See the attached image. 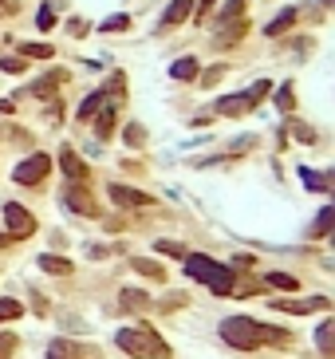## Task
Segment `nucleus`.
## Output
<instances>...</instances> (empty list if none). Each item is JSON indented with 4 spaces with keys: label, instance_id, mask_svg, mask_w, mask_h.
Masks as SVG:
<instances>
[{
    "label": "nucleus",
    "instance_id": "nucleus-37",
    "mask_svg": "<svg viewBox=\"0 0 335 359\" xmlns=\"http://www.w3.org/2000/svg\"><path fill=\"white\" fill-rule=\"evenodd\" d=\"M0 115H13V103L8 99H0Z\"/></svg>",
    "mask_w": 335,
    "mask_h": 359
},
{
    "label": "nucleus",
    "instance_id": "nucleus-23",
    "mask_svg": "<svg viewBox=\"0 0 335 359\" xmlns=\"http://www.w3.org/2000/svg\"><path fill=\"white\" fill-rule=\"evenodd\" d=\"M51 51L56 48H48V44H20V56H24V60H51Z\"/></svg>",
    "mask_w": 335,
    "mask_h": 359
},
{
    "label": "nucleus",
    "instance_id": "nucleus-25",
    "mask_svg": "<svg viewBox=\"0 0 335 359\" xmlns=\"http://www.w3.org/2000/svg\"><path fill=\"white\" fill-rule=\"evenodd\" d=\"M134 269H138L142 276H150V281H162V276H166V273L154 265V260H134Z\"/></svg>",
    "mask_w": 335,
    "mask_h": 359
},
{
    "label": "nucleus",
    "instance_id": "nucleus-24",
    "mask_svg": "<svg viewBox=\"0 0 335 359\" xmlns=\"http://www.w3.org/2000/svg\"><path fill=\"white\" fill-rule=\"evenodd\" d=\"M20 312H24V304H20V300H13V297L0 300V320H16Z\"/></svg>",
    "mask_w": 335,
    "mask_h": 359
},
{
    "label": "nucleus",
    "instance_id": "nucleus-17",
    "mask_svg": "<svg viewBox=\"0 0 335 359\" xmlns=\"http://www.w3.org/2000/svg\"><path fill=\"white\" fill-rule=\"evenodd\" d=\"M197 72H202V67H197V60H178L174 67H170V75H174L178 83H190V79H197Z\"/></svg>",
    "mask_w": 335,
    "mask_h": 359
},
{
    "label": "nucleus",
    "instance_id": "nucleus-34",
    "mask_svg": "<svg viewBox=\"0 0 335 359\" xmlns=\"http://www.w3.org/2000/svg\"><path fill=\"white\" fill-rule=\"evenodd\" d=\"M131 24V20H126V16H111L107 24H103V32H122V28Z\"/></svg>",
    "mask_w": 335,
    "mask_h": 359
},
{
    "label": "nucleus",
    "instance_id": "nucleus-35",
    "mask_svg": "<svg viewBox=\"0 0 335 359\" xmlns=\"http://www.w3.org/2000/svg\"><path fill=\"white\" fill-rule=\"evenodd\" d=\"M221 75H225V67H213V72H205V79H202V83H217Z\"/></svg>",
    "mask_w": 335,
    "mask_h": 359
},
{
    "label": "nucleus",
    "instance_id": "nucleus-11",
    "mask_svg": "<svg viewBox=\"0 0 335 359\" xmlns=\"http://www.w3.org/2000/svg\"><path fill=\"white\" fill-rule=\"evenodd\" d=\"M99 119H95V131H99V138H111V131H115V119H119V111H115V103H103V107H99Z\"/></svg>",
    "mask_w": 335,
    "mask_h": 359
},
{
    "label": "nucleus",
    "instance_id": "nucleus-5",
    "mask_svg": "<svg viewBox=\"0 0 335 359\" xmlns=\"http://www.w3.org/2000/svg\"><path fill=\"white\" fill-rule=\"evenodd\" d=\"M4 222H8V237H32L36 233V217H32L24 206H16V201L4 206Z\"/></svg>",
    "mask_w": 335,
    "mask_h": 359
},
{
    "label": "nucleus",
    "instance_id": "nucleus-19",
    "mask_svg": "<svg viewBox=\"0 0 335 359\" xmlns=\"http://www.w3.org/2000/svg\"><path fill=\"white\" fill-rule=\"evenodd\" d=\"M190 0H174V4H170L166 8V16H162V24H181V20H186V16H190Z\"/></svg>",
    "mask_w": 335,
    "mask_h": 359
},
{
    "label": "nucleus",
    "instance_id": "nucleus-28",
    "mask_svg": "<svg viewBox=\"0 0 335 359\" xmlns=\"http://www.w3.org/2000/svg\"><path fill=\"white\" fill-rule=\"evenodd\" d=\"M276 107H280V111H292V107H296V99H292V87H280V91H276Z\"/></svg>",
    "mask_w": 335,
    "mask_h": 359
},
{
    "label": "nucleus",
    "instance_id": "nucleus-2",
    "mask_svg": "<svg viewBox=\"0 0 335 359\" xmlns=\"http://www.w3.org/2000/svg\"><path fill=\"white\" fill-rule=\"evenodd\" d=\"M186 273H190L193 281L209 285V292H217V297H229V292L237 288L233 269H225V265H217V260L202 257V253H190V257H186Z\"/></svg>",
    "mask_w": 335,
    "mask_h": 359
},
{
    "label": "nucleus",
    "instance_id": "nucleus-3",
    "mask_svg": "<svg viewBox=\"0 0 335 359\" xmlns=\"http://www.w3.org/2000/svg\"><path fill=\"white\" fill-rule=\"evenodd\" d=\"M115 344L126 351V356H138V359H170V347L158 340V332L150 328H122L115 335Z\"/></svg>",
    "mask_w": 335,
    "mask_h": 359
},
{
    "label": "nucleus",
    "instance_id": "nucleus-10",
    "mask_svg": "<svg viewBox=\"0 0 335 359\" xmlns=\"http://www.w3.org/2000/svg\"><path fill=\"white\" fill-rule=\"evenodd\" d=\"M60 166H63V174L72 178V182H79V178H87V166L79 162V154H75L72 147H63L60 150Z\"/></svg>",
    "mask_w": 335,
    "mask_h": 359
},
{
    "label": "nucleus",
    "instance_id": "nucleus-8",
    "mask_svg": "<svg viewBox=\"0 0 335 359\" xmlns=\"http://www.w3.org/2000/svg\"><path fill=\"white\" fill-rule=\"evenodd\" d=\"M213 111L217 115H229V119H233V115H249L252 111V99H249V95H225V99H217Z\"/></svg>",
    "mask_w": 335,
    "mask_h": 359
},
{
    "label": "nucleus",
    "instance_id": "nucleus-30",
    "mask_svg": "<svg viewBox=\"0 0 335 359\" xmlns=\"http://www.w3.org/2000/svg\"><path fill=\"white\" fill-rule=\"evenodd\" d=\"M142 142H146V131L138 123H131L126 126V147H142Z\"/></svg>",
    "mask_w": 335,
    "mask_h": 359
},
{
    "label": "nucleus",
    "instance_id": "nucleus-29",
    "mask_svg": "<svg viewBox=\"0 0 335 359\" xmlns=\"http://www.w3.org/2000/svg\"><path fill=\"white\" fill-rule=\"evenodd\" d=\"M13 351H16V335L0 332V359H13Z\"/></svg>",
    "mask_w": 335,
    "mask_h": 359
},
{
    "label": "nucleus",
    "instance_id": "nucleus-12",
    "mask_svg": "<svg viewBox=\"0 0 335 359\" xmlns=\"http://www.w3.org/2000/svg\"><path fill=\"white\" fill-rule=\"evenodd\" d=\"M111 99V91H91L83 103H79V123H87V119H95V111L103 107V103Z\"/></svg>",
    "mask_w": 335,
    "mask_h": 359
},
{
    "label": "nucleus",
    "instance_id": "nucleus-32",
    "mask_svg": "<svg viewBox=\"0 0 335 359\" xmlns=\"http://www.w3.org/2000/svg\"><path fill=\"white\" fill-rule=\"evenodd\" d=\"M0 67H4L8 75H20V72H24V56H20V60H16V56H8V60H0Z\"/></svg>",
    "mask_w": 335,
    "mask_h": 359
},
{
    "label": "nucleus",
    "instance_id": "nucleus-21",
    "mask_svg": "<svg viewBox=\"0 0 335 359\" xmlns=\"http://www.w3.org/2000/svg\"><path fill=\"white\" fill-rule=\"evenodd\" d=\"M292 24H296V8H284V12L276 16L272 24L264 28V32H268V36H280V32H288V28H292Z\"/></svg>",
    "mask_w": 335,
    "mask_h": 359
},
{
    "label": "nucleus",
    "instance_id": "nucleus-16",
    "mask_svg": "<svg viewBox=\"0 0 335 359\" xmlns=\"http://www.w3.org/2000/svg\"><path fill=\"white\" fill-rule=\"evenodd\" d=\"M60 83H63V72H51V75H44V79H36V83H32V95L48 99V95H51V91H56Z\"/></svg>",
    "mask_w": 335,
    "mask_h": 359
},
{
    "label": "nucleus",
    "instance_id": "nucleus-6",
    "mask_svg": "<svg viewBox=\"0 0 335 359\" xmlns=\"http://www.w3.org/2000/svg\"><path fill=\"white\" fill-rule=\"evenodd\" d=\"M63 201H67V210H72V213H83V217H99V206H95V198H91L87 190H79V186H67Z\"/></svg>",
    "mask_w": 335,
    "mask_h": 359
},
{
    "label": "nucleus",
    "instance_id": "nucleus-7",
    "mask_svg": "<svg viewBox=\"0 0 335 359\" xmlns=\"http://www.w3.org/2000/svg\"><path fill=\"white\" fill-rule=\"evenodd\" d=\"M111 201H115V206H126V210H142V206H150V198H146L142 190L115 186V182H111Z\"/></svg>",
    "mask_w": 335,
    "mask_h": 359
},
{
    "label": "nucleus",
    "instance_id": "nucleus-4",
    "mask_svg": "<svg viewBox=\"0 0 335 359\" xmlns=\"http://www.w3.org/2000/svg\"><path fill=\"white\" fill-rule=\"evenodd\" d=\"M44 174H51V158H48V154H32V158H24L20 166H16L13 178L20 182V186H36Z\"/></svg>",
    "mask_w": 335,
    "mask_h": 359
},
{
    "label": "nucleus",
    "instance_id": "nucleus-22",
    "mask_svg": "<svg viewBox=\"0 0 335 359\" xmlns=\"http://www.w3.org/2000/svg\"><path fill=\"white\" fill-rule=\"evenodd\" d=\"M264 285H268V288H284V292H296L300 281H296V276H288V273H268V276H264Z\"/></svg>",
    "mask_w": 335,
    "mask_h": 359
},
{
    "label": "nucleus",
    "instance_id": "nucleus-13",
    "mask_svg": "<svg viewBox=\"0 0 335 359\" xmlns=\"http://www.w3.org/2000/svg\"><path fill=\"white\" fill-rule=\"evenodd\" d=\"M48 359H83V347H75L72 340H51Z\"/></svg>",
    "mask_w": 335,
    "mask_h": 359
},
{
    "label": "nucleus",
    "instance_id": "nucleus-26",
    "mask_svg": "<svg viewBox=\"0 0 335 359\" xmlns=\"http://www.w3.org/2000/svg\"><path fill=\"white\" fill-rule=\"evenodd\" d=\"M300 178H304V186L308 190H327V178H320L316 170H300Z\"/></svg>",
    "mask_w": 335,
    "mask_h": 359
},
{
    "label": "nucleus",
    "instance_id": "nucleus-20",
    "mask_svg": "<svg viewBox=\"0 0 335 359\" xmlns=\"http://www.w3.org/2000/svg\"><path fill=\"white\" fill-rule=\"evenodd\" d=\"M316 344H320L323 356H332V347H335V320H323V324H320V335H316Z\"/></svg>",
    "mask_w": 335,
    "mask_h": 359
},
{
    "label": "nucleus",
    "instance_id": "nucleus-1",
    "mask_svg": "<svg viewBox=\"0 0 335 359\" xmlns=\"http://www.w3.org/2000/svg\"><path fill=\"white\" fill-rule=\"evenodd\" d=\"M221 340H225L229 347L252 351V347H261V344H284L288 335H284V328H268V324H256V320H249V316H229V320L221 324Z\"/></svg>",
    "mask_w": 335,
    "mask_h": 359
},
{
    "label": "nucleus",
    "instance_id": "nucleus-36",
    "mask_svg": "<svg viewBox=\"0 0 335 359\" xmlns=\"http://www.w3.org/2000/svg\"><path fill=\"white\" fill-rule=\"evenodd\" d=\"M87 32V20H72V36H83Z\"/></svg>",
    "mask_w": 335,
    "mask_h": 359
},
{
    "label": "nucleus",
    "instance_id": "nucleus-33",
    "mask_svg": "<svg viewBox=\"0 0 335 359\" xmlns=\"http://www.w3.org/2000/svg\"><path fill=\"white\" fill-rule=\"evenodd\" d=\"M213 0H202V8H197V24H209V16H213Z\"/></svg>",
    "mask_w": 335,
    "mask_h": 359
},
{
    "label": "nucleus",
    "instance_id": "nucleus-9",
    "mask_svg": "<svg viewBox=\"0 0 335 359\" xmlns=\"http://www.w3.org/2000/svg\"><path fill=\"white\" fill-rule=\"evenodd\" d=\"M272 308H280V312H292V316H304V312L327 308V300H323V297H316V300H272Z\"/></svg>",
    "mask_w": 335,
    "mask_h": 359
},
{
    "label": "nucleus",
    "instance_id": "nucleus-18",
    "mask_svg": "<svg viewBox=\"0 0 335 359\" xmlns=\"http://www.w3.org/2000/svg\"><path fill=\"white\" fill-rule=\"evenodd\" d=\"M122 308H126V312H146V308H150V297L138 292V288H126V292H122Z\"/></svg>",
    "mask_w": 335,
    "mask_h": 359
},
{
    "label": "nucleus",
    "instance_id": "nucleus-31",
    "mask_svg": "<svg viewBox=\"0 0 335 359\" xmlns=\"http://www.w3.org/2000/svg\"><path fill=\"white\" fill-rule=\"evenodd\" d=\"M158 253H166V257H186V249L178 241H158Z\"/></svg>",
    "mask_w": 335,
    "mask_h": 359
},
{
    "label": "nucleus",
    "instance_id": "nucleus-15",
    "mask_svg": "<svg viewBox=\"0 0 335 359\" xmlns=\"http://www.w3.org/2000/svg\"><path fill=\"white\" fill-rule=\"evenodd\" d=\"M40 269H44V273H56V276H67L75 265H72V260H63V257H51V253H44V257H40Z\"/></svg>",
    "mask_w": 335,
    "mask_h": 359
},
{
    "label": "nucleus",
    "instance_id": "nucleus-14",
    "mask_svg": "<svg viewBox=\"0 0 335 359\" xmlns=\"http://www.w3.org/2000/svg\"><path fill=\"white\" fill-rule=\"evenodd\" d=\"M332 225H335V206H323V210H320V217L311 222V229H308V233H311V237H327V233H332Z\"/></svg>",
    "mask_w": 335,
    "mask_h": 359
},
{
    "label": "nucleus",
    "instance_id": "nucleus-27",
    "mask_svg": "<svg viewBox=\"0 0 335 359\" xmlns=\"http://www.w3.org/2000/svg\"><path fill=\"white\" fill-rule=\"evenodd\" d=\"M36 24L44 28V32H51V28H56V8H51V4H44V8H40Z\"/></svg>",
    "mask_w": 335,
    "mask_h": 359
}]
</instances>
